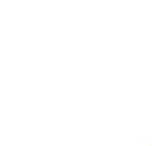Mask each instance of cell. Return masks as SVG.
Wrapping results in <instances>:
<instances>
[]
</instances>
